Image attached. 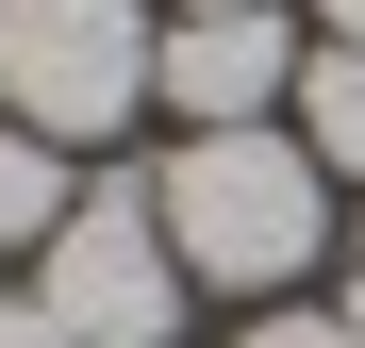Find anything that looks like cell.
Masks as SVG:
<instances>
[{
    "label": "cell",
    "mask_w": 365,
    "mask_h": 348,
    "mask_svg": "<svg viewBox=\"0 0 365 348\" xmlns=\"http://www.w3.org/2000/svg\"><path fill=\"white\" fill-rule=\"evenodd\" d=\"M150 67H166L150 0H0V116L50 133V149L133 133V116H150Z\"/></svg>",
    "instance_id": "cell-2"
},
{
    "label": "cell",
    "mask_w": 365,
    "mask_h": 348,
    "mask_svg": "<svg viewBox=\"0 0 365 348\" xmlns=\"http://www.w3.org/2000/svg\"><path fill=\"white\" fill-rule=\"evenodd\" d=\"M332 315H349V332H365V282H349V299H332Z\"/></svg>",
    "instance_id": "cell-10"
},
{
    "label": "cell",
    "mask_w": 365,
    "mask_h": 348,
    "mask_svg": "<svg viewBox=\"0 0 365 348\" xmlns=\"http://www.w3.org/2000/svg\"><path fill=\"white\" fill-rule=\"evenodd\" d=\"M282 116H299V149L349 183V166H365V50H349V33H316V50H299V100H282Z\"/></svg>",
    "instance_id": "cell-5"
},
{
    "label": "cell",
    "mask_w": 365,
    "mask_h": 348,
    "mask_svg": "<svg viewBox=\"0 0 365 348\" xmlns=\"http://www.w3.org/2000/svg\"><path fill=\"white\" fill-rule=\"evenodd\" d=\"M150 216H166L182 282L282 299V282L332 249V166L299 149V116H250V133H182V149H166V183H150Z\"/></svg>",
    "instance_id": "cell-1"
},
{
    "label": "cell",
    "mask_w": 365,
    "mask_h": 348,
    "mask_svg": "<svg viewBox=\"0 0 365 348\" xmlns=\"http://www.w3.org/2000/svg\"><path fill=\"white\" fill-rule=\"evenodd\" d=\"M316 33H349V50H365V0H316Z\"/></svg>",
    "instance_id": "cell-9"
},
{
    "label": "cell",
    "mask_w": 365,
    "mask_h": 348,
    "mask_svg": "<svg viewBox=\"0 0 365 348\" xmlns=\"http://www.w3.org/2000/svg\"><path fill=\"white\" fill-rule=\"evenodd\" d=\"M0 348H67V332H50V315H34V299H0Z\"/></svg>",
    "instance_id": "cell-8"
},
{
    "label": "cell",
    "mask_w": 365,
    "mask_h": 348,
    "mask_svg": "<svg viewBox=\"0 0 365 348\" xmlns=\"http://www.w3.org/2000/svg\"><path fill=\"white\" fill-rule=\"evenodd\" d=\"M232 348H365V332H349V315H250Z\"/></svg>",
    "instance_id": "cell-7"
},
{
    "label": "cell",
    "mask_w": 365,
    "mask_h": 348,
    "mask_svg": "<svg viewBox=\"0 0 365 348\" xmlns=\"http://www.w3.org/2000/svg\"><path fill=\"white\" fill-rule=\"evenodd\" d=\"M34 315L67 348H182V249H166L150 183H83L67 199V232L34 249Z\"/></svg>",
    "instance_id": "cell-3"
},
{
    "label": "cell",
    "mask_w": 365,
    "mask_h": 348,
    "mask_svg": "<svg viewBox=\"0 0 365 348\" xmlns=\"http://www.w3.org/2000/svg\"><path fill=\"white\" fill-rule=\"evenodd\" d=\"M150 100L182 116V133H250V116L299 100V33L266 17V0H216V17H166V67Z\"/></svg>",
    "instance_id": "cell-4"
},
{
    "label": "cell",
    "mask_w": 365,
    "mask_h": 348,
    "mask_svg": "<svg viewBox=\"0 0 365 348\" xmlns=\"http://www.w3.org/2000/svg\"><path fill=\"white\" fill-rule=\"evenodd\" d=\"M182 17H216V0H182Z\"/></svg>",
    "instance_id": "cell-11"
},
{
    "label": "cell",
    "mask_w": 365,
    "mask_h": 348,
    "mask_svg": "<svg viewBox=\"0 0 365 348\" xmlns=\"http://www.w3.org/2000/svg\"><path fill=\"white\" fill-rule=\"evenodd\" d=\"M67 149H50V133H17V116H0V249H50V232H67Z\"/></svg>",
    "instance_id": "cell-6"
}]
</instances>
